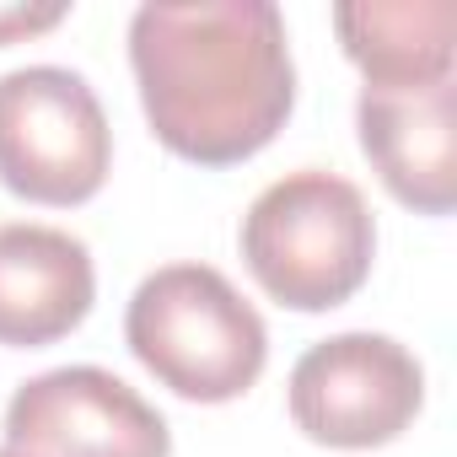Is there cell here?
Returning a JSON list of instances; mask_svg holds the SVG:
<instances>
[{
	"label": "cell",
	"mask_w": 457,
	"mask_h": 457,
	"mask_svg": "<svg viewBox=\"0 0 457 457\" xmlns=\"http://www.w3.org/2000/svg\"><path fill=\"white\" fill-rule=\"evenodd\" d=\"M129 71L151 135L194 167L259 156L296 108L291 38L270 0H151L129 17Z\"/></svg>",
	"instance_id": "1"
},
{
	"label": "cell",
	"mask_w": 457,
	"mask_h": 457,
	"mask_svg": "<svg viewBox=\"0 0 457 457\" xmlns=\"http://www.w3.org/2000/svg\"><path fill=\"white\" fill-rule=\"evenodd\" d=\"M243 264L259 291L291 312L345 307L377 259V220L366 194L323 167L275 178L243 215Z\"/></svg>",
	"instance_id": "2"
},
{
	"label": "cell",
	"mask_w": 457,
	"mask_h": 457,
	"mask_svg": "<svg viewBox=\"0 0 457 457\" xmlns=\"http://www.w3.org/2000/svg\"><path fill=\"white\" fill-rule=\"evenodd\" d=\"M135 361L188 403H232L270 366V328L210 264H167L140 280L124 312Z\"/></svg>",
	"instance_id": "3"
},
{
	"label": "cell",
	"mask_w": 457,
	"mask_h": 457,
	"mask_svg": "<svg viewBox=\"0 0 457 457\" xmlns=\"http://www.w3.org/2000/svg\"><path fill=\"white\" fill-rule=\"evenodd\" d=\"M113 167L108 113L81 71L22 65L0 76V183L28 204H87Z\"/></svg>",
	"instance_id": "4"
},
{
	"label": "cell",
	"mask_w": 457,
	"mask_h": 457,
	"mask_svg": "<svg viewBox=\"0 0 457 457\" xmlns=\"http://www.w3.org/2000/svg\"><path fill=\"white\" fill-rule=\"evenodd\" d=\"M291 420L307 441L334 452H371L398 441L425 409V366L393 334H334L291 366Z\"/></svg>",
	"instance_id": "5"
},
{
	"label": "cell",
	"mask_w": 457,
	"mask_h": 457,
	"mask_svg": "<svg viewBox=\"0 0 457 457\" xmlns=\"http://www.w3.org/2000/svg\"><path fill=\"white\" fill-rule=\"evenodd\" d=\"M6 452L17 457H172L167 420L103 366H54L6 403Z\"/></svg>",
	"instance_id": "6"
},
{
	"label": "cell",
	"mask_w": 457,
	"mask_h": 457,
	"mask_svg": "<svg viewBox=\"0 0 457 457\" xmlns=\"http://www.w3.org/2000/svg\"><path fill=\"white\" fill-rule=\"evenodd\" d=\"M355 129L398 204L420 215L457 204V76L436 87H361Z\"/></svg>",
	"instance_id": "7"
},
{
	"label": "cell",
	"mask_w": 457,
	"mask_h": 457,
	"mask_svg": "<svg viewBox=\"0 0 457 457\" xmlns=\"http://www.w3.org/2000/svg\"><path fill=\"white\" fill-rule=\"evenodd\" d=\"M97 270L76 232L38 220L0 226V345L44 350L76 334L92 312Z\"/></svg>",
	"instance_id": "8"
},
{
	"label": "cell",
	"mask_w": 457,
	"mask_h": 457,
	"mask_svg": "<svg viewBox=\"0 0 457 457\" xmlns=\"http://www.w3.org/2000/svg\"><path fill=\"white\" fill-rule=\"evenodd\" d=\"M334 33L366 87H436L452 76V0H355L334 6Z\"/></svg>",
	"instance_id": "9"
},
{
	"label": "cell",
	"mask_w": 457,
	"mask_h": 457,
	"mask_svg": "<svg viewBox=\"0 0 457 457\" xmlns=\"http://www.w3.org/2000/svg\"><path fill=\"white\" fill-rule=\"evenodd\" d=\"M65 22V6H44V12H28V6H0V44L12 38H28V33H49Z\"/></svg>",
	"instance_id": "10"
},
{
	"label": "cell",
	"mask_w": 457,
	"mask_h": 457,
	"mask_svg": "<svg viewBox=\"0 0 457 457\" xmlns=\"http://www.w3.org/2000/svg\"><path fill=\"white\" fill-rule=\"evenodd\" d=\"M0 457H17V452H6V446H0Z\"/></svg>",
	"instance_id": "11"
}]
</instances>
